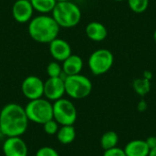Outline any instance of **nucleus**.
I'll return each instance as SVG.
<instances>
[{"instance_id": "nucleus-1", "label": "nucleus", "mask_w": 156, "mask_h": 156, "mask_svg": "<svg viewBox=\"0 0 156 156\" xmlns=\"http://www.w3.org/2000/svg\"><path fill=\"white\" fill-rule=\"evenodd\" d=\"M25 108L17 103H8L0 112V133L5 137L23 135L28 126Z\"/></svg>"}, {"instance_id": "nucleus-2", "label": "nucleus", "mask_w": 156, "mask_h": 156, "mask_svg": "<svg viewBox=\"0 0 156 156\" xmlns=\"http://www.w3.org/2000/svg\"><path fill=\"white\" fill-rule=\"evenodd\" d=\"M28 34L30 37L40 44H49L58 37L60 27L52 16L40 14L28 22Z\"/></svg>"}, {"instance_id": "nucleus-3", "label": "nucleus", "mask_w": 156, "mask_h": 156, "mask_svg": "<svg viewBox=\"0 0 156 156\" xmlns=\"http://www.w3.org/2000/svg\"><path fill=\"white\" fill-rule=\"evenodd\" d=\"M51 16L60 27L71 28L76 27L81 19V10L74 2H58Z\"/></svg>"}, {"instance_id": "nucleus-4", "label": "nucleus", "mask_w": 156, "mask_h": 156, "mask_svg": "<svg viewBox=\"0 0 156 156\" xmlns=\"http://www.w3.org/2000/svg\"><path fill=\"white\" fill-rule=\"evenodd\" d=\"M25 112L28 121L44 124L49 120L53 119V106L50 101L43 98L29 101L25 107Z\"/></svg>"}, {"instance_id": "nucleus-5", "label": "nucleus", "mask_w": 156, "mask_h": 156, "mask_svg": "<svg viewBox=\"0 0 156 156\" xmlns=\"http://www.w3.org/2000/svg\"><path fill=\"white\" fill-rule=\"evenodd\" d=\"M66 94L74 100H81L88 97L92 90V83L90 80L80 74L66 76L64 78Z\"/></svg>"}, {"instance_id": "nucleus-6", "label": "nucleus", "mask_w": 156, "mask_h": 156, "mask_svg": "<svg viewBox=\"0 0 156 156\" xmlns=\"http://www.w3.org/2000/svg\"><path fill=\"white\" fill-rule=\"evenodd\" d=\"M113 62L114 57L111 50L99 48L90 54L88 59V66L93 75L100 76L107 73L113 66Z\"/></svg>"}, {"instance_id": "nucleus-7", "label": "nucleus", "mask_w": 156, "mask_h": 156, "mask_svg": "<svg viewBox=\"0 0 156 156\" xmlns=\"http://www.w3.org/2000/svg\"><path fill=\"white\" fill-rule=\"evenodd\" d=\"M53 119L59 125H73L77 120V109L73 102L68 99H58L54 101Z\"/></svg>"}, {"instance_id": "nucleus-8", "label": "nucleus", "mask_w": 156, "mask_h": 156, "mask_svg": "<svg viewBox=\"0 0 156 156\" xmlns=\"http://www.w3.org/2000/svg\"><path fill=\"white\" fill-rule=\"evenodd\" d=\"M21 90L29 101L42 98L44 96V81L37 76H28L23 80Z\"/></svg>"}, {"instance_id": "nucleus-9", "label": "nucleus", "mask_w": 156, "mask_h": 156, "mask_svg": "<svg viewBox=\"0 0 156 156\" xmlns=\"http://www.w3.org/2000/svg\"><path fill=\"white\" fill-rule=\"evenodd\" d=\"M64 78H48L44 82V96L47 100L50 101H55L58 99L63 98L64 94L66 93Z\"/></svg>"}, {"instance_id": "nucleus-10", "label": "nucleus", "mask_w": 156, "mask_h": 156, "mask_svg": "<svg viewBox=\"0 0 156 156\" xmlns=\"http://www.w3.org/2000/svg\"><path fill=\"white\" fill-rule=\"evenodd\" d=\"M34 8L29 0H16L12 5V16L20 24L28 23L33 18Z\"/></svg>"}, {"instance_id": "nucleus-11", "label": "nucleus", "mask_w": 156, "mask_h": 156, "mask_svg": "<svg viewBox=\"0 0 156 156\" xmlns=\"http://www.w3.org/2000/svg\"><path fill=\"white\" fill-rule=\"evenodd\" d=\"M5 156H27V146L20 136L6 137L3 144Z\"/></svg>"}, {"instance_id": "nucleus-12", "label": "nucleus", "mask_w": 156, "mask_h": 156, "mask_svg": "<svg viewBox=\"0 0 156 156\" xmlns=\"http://www.w3.org/2000/svg\"><path fill=\"white\" fill-rule=\"evenodd\" d=\"M49 53L51 57L58 62H63L69 58L71 53V47L65 39L57 37L52 40L49 44Z\"/></svg>"}, {"instance_id": "nucleus-13", "label": "nucleus", "mask_w": 156, "mask_h": 156, "mask_svg": "<svg viewBox=\"0 0 156 156\" xmlns=\"http://www.w3.org/2000/svg\"><path fill=\"white\" fill-rule=\"evenodd\" d=\"M83 59L79 55L71 54L62 62L63 75L72 76L80 74L83 69Z\"/></svg>"}, {"instance_id": "nucleus-14", "label": "nucleus", "mask_w": 156, "mask_h": 156, "mask_svg": "<svg viewBox=\"0 0 156 156\" xmlns=\"http://www.w3.org/2000/svg\"><path fill=\"white\" fill-rule=\"evenodd\" d=\"M85 32L87 37L95 42H101L103 41L107 36H108V30L107 27L101 22L98 21H92L90 22L85 28Z\"/></svg>"}, {"instance_id": "nucleus-15", "label": "nucleus", "mask_w": 156, "mask_h": 156, "mask_svg": "<svg viewBox=\"0 0 156 156\" xmlns=\"http://www.w3.org/2000/svg\"><path fill=\"white\" fill-rule=\"evenodd\" d=\"M126 156H148L150 149L144 140H133L124 147Z\"/></svg>"}, {"instance_id": "nucleus-16", "label": "nucleus", "mask_w": 156, "mask_h": 156, "mask_svg": "<svg viewBox=\"0 0 156 156\" xmlns=\"http://www.w3.org/2000/svg\"><path fill=\"white\" fill-rule=\"evenodd\" d=\"M57 139L62 144H69L76 138V130L73 125H62L58 133Z\"/></svg>"}, {"instance_id": "nucleus-17", "label": "nucleus", "mask_w": 156, "mask_h": 156, "mask_svg": "<svg viewBox=\"0 0 156 156\" xmlns=\"http://www.w3.org/2000/svg\"><path fill=\"white\" fill-rule=\"evenodd\" d=\"M34 10L39 14L48 15L51 13L57 5L56 0H29Z\"/></svg>"}, {"instance_id": "nucleus-18", "label": "nucleus", "mask_w": 156, "mask_h": 156, "mask_svg": "<svg viewBox=\"0 0 156 156\" xmlns=\"http://www.w3.org/2000/svg\"><path fill=\"white\" fill-rule=\"evenodd\" d=\"M118 142H119L118 134L113 131H109L103 133V135L101 136V146L104 151H106V150L116 147L118 144Z\"/></svg>"}, {"instance_id": "nucleus-19", "label": "nucleus", "mask_w": 156, "mask_h": 156, "mask_svg": "<svg viewBox=\"0 0 156 156\" xmlns=\"http://www.w3.org/2000/svg\"><path fill=\"white\" fill-rule=\"evenodd\" d=\"M133 88L138 95L144 97V96L147 95L151 90V80L145 79L144 77L138 78L133 80Z\"/></svg>"}, {"instance_id": "nucleus-20", "label": "nucleus", "mask_w": 156, "mask_h": 156, "mask_svg": "<svg viewBox=\"0 0 156 156\" xmlns=\"http://www.w3.org/2000/svg\"><path fill=\"white\" fill-rule=\"evenodd\" d=\"M130 9L137 14L144 13L149 6V0H127Z\"/></svg>"}, {"instance_id": "nucleus-21", "label": "nucleus", "mask_w": 156, "mask_h": 156, "mask_svg": "<svg viewBox=\"0 0 156 156\" xmlns=\"http://www.w3.org/2000/svg\"><path fill=\"white\" fill-rule=\"evenodd\" d=\"M47 73L48 78H57V77H62L63 70H62V65L59 64V62L54 60L48 63L47 67Z\"/></svg>"}, {"instance_id": "nucleus-22", "label": "nucleus", "mask_w": 156, "mask_h": 156, "mask_svg": "<svg viewBox=\"0 0 156 156\" xmlns=\"http://www.w3.org/2000/svg\"><path fill=\"white\" fill-rule=\"evenodd\" d=\"M58 125L59 124L54 119H52V120H49L43 124V130L47 134L54 135V134H57V133L59 129Z\"/></svg>"}, {"instance_id": "nucleus-23", "label": "nucleus", "mask_w": 156, "mask_h": 156, "mask_svg": "<svg viewBox=\"0 0 156 156\" xmlns=\"http://www.w3.org/2000/svg\"><path fill=\"white\" fill-rule=\"evenodd\" d=\"M36 156H59V154L54 148L49 146H44L37 151Z\"/></svg>"}, {"instance_id": "nucleus-24", "label": "nucleus", "mask_w": 156, "mask_h": 156, "mask_svg": "<svg viewBox=\"0 0 156 156\" xmlns=\"http://www.w3.org/2000/svg\"><path fill=\"white\" fill-rule=\"evenodd\" d=\"M103 156H126V154H125L123 149L119 148V147L116 146L114 148L104 151Z\"/></svg>"}, {"instance_id": "nucleus-25", "label": "nucleus", "mask_w": 156, "mask_h": 156, "mask_svg": "<svg viewBox=\"0 0 156 156\" xmlns=\"http://www.w3.org/2000/svg\"><path fill=\"white\" fill-rule=\"evenodd\" d=\"M145 142H146V144H147V146L149 147L150 150L156 147V136H150V137H148L145 140Z\"/></svg>"}, {"instance_id": "nucleus-26", "label": "nucleus", "mask_w": 156, "mask_h": 156, "mask_svg": "<svg viewBox=\"0 0 156 156\" xmlns=\"http://www.w3.org/2000/svg\"><path fill=\"white\" fill-rule=\"evenodd\" d=\"M147 107H148L147 102H146L144 100H141V101H139L138 105H137V109H138V111L141 112H145V111L147 110Z\"/></svg>"}, {"instance_id": "nucleus-27", "label": "nucleus", "mask_w": 156, "mask_h": 156, "mask_svg": "<svg viewBox=\"0 0 156 156\" xmlns=\"http://www.w3.org/2000/svg\"><path fill=\"white\" fill-rule=\"evenodd\" d=\"M144 78H145V79H147V80H152V78H153V74H152V72L151 71H144V76H143Z\"/></svg>"}, {"instance_id": "nucleus-28", "label": "nucleus", "mask_w": 156, "mask_h": 156, "mask_svg": "<svg viewBox=\"0 0 156 156\" xmlns=\"http://www.w3.org/2000/svg\"><path fill=\"white\" fill-rule=\"evenodd\" d=\"M148 156H156V147L150 150V153H149Z\"/></svg>"}, {"instance_id": "nucleus-29", "label": "nucleus", "mask_w": 156, "mask_h": 156, "mask_svg": "<svg viewBox=\"0 0 156 156\" xmlns=\"http://www.w3.org/2000/svg\"><path fill=\"white\" fill-rule=\"evenodd\" d=\"M154 41H155L156 43V29L154 30Z\"/></svg>"}, {"instance_id": "nucleus-30", "label": "nucleus", "mask_w": 156, "mask_h": 156, "mask_svg": "<svg viewBox=\"0 0 156 156\" xmlns=\"http://www.w3.org/2000/svg\"><path fill=\"white\" fill-rule=\"evenodd\" d=\"M57 2H65V1H70V0H56Z\"/></svg>"}, {"instance_id": "nucleus-31", "label": "nucleus", "mask_w": 156, "mask_h": 156, "mask_svg": "<svg viewBox=\"0 0 156 156\" xmlns=\"http://www.w3.org/2000/svg\"><path fill=\"white\" fill-rule=\"evenodd\" d=\"M113 1H115V2H122V1H123V0H113Z\"/></svg>"}, {"instance_id": "nucleus-32", "label": "nucleus", "mask_w": 156, "mask_h": 156, "mask_svg": "<svg viewBox=\"0 0 156 156\" xmlns=\"http://www.w3.org/2000/svg\"><path fill=\"white\" fill-rule=\"evenodd\" d=\"M15 1H16V0H15Z\"/></svg>"}]
</instances>
